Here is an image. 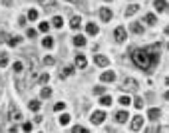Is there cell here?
Wrapping results in <instances>:
<instances>
[{
  "instance_id": "e0dca14e",
  "label": "cell",
  "mask_w": 169,
  "mask_h": 133,
  "mask_svg": "<svg viewBox=\"0 0 169 133\" xmlns=\"http://www.w3.org/2000/svg\"><path fill=\"white\" fill-rule=\"evenodd\" d=\"M129 28H131V32H133V34H143V26H141L139 22H131V24H129Z\"/></svg>"
},
{
  "instance_id": "4fadbf2b",
  "label": "cell",
  "mask_w": 169,
  "mask_h": 133,
  "mask_svg": "<svg viewBox=\"0 0 169 133\" xmlns=\"http://www.w3.org/2000/svg\"><path fill=\"white\" fill-rule=\"evenodd\" d=\"M153 6H155L157 12H165V10H167V2H165V0H155Z\"/></svg>"
},
{
  "instance_id": "4dcf8cb0",
  "label": "cell",
  "mask_w": 169,
  "mask_h": 133,
  "mask_svg": "<svg viewBox=\"0 0 169 133\" xmlns=\"http://www.w3.org/2000/svg\"><path fill=\"white\" fill-rule=\"evenodd\" d=\"M0 66H2V68L8 66V54H0Z\"/></svg>"
},
{
  "instance_id": "ba28073f",
  "label": "cell",
  "mask_w": 169,
  "mask_h": 133,
  "mask_svg": "<svg viewBox=\"0 0 169 133\" xmlns=\"http://www.w3.org/2000/svg\"><path fill=\"white\" fill-rule=\"evenodd\" d=\"M94 62H96V64H98L100 68H108V64H110V60H108L106 56H102V54H96Z\"/></svg>"
},
{
  "instance_id": "d6a6232c",
  "label": "cell",
  "mask_w": 169,
  "mask_h": 133,
  "mask_svg": "<svg viewBox=\"0 0 169 133\" xmlns=\"http://www.w3.org/2000/svg\"><path fill=\"white\" fill-rule=\"evenodd\" d=\"M36 18H38V10H34V8L28 10V20H36Z\"/></svg>"
},
{
  "instance_id": "9a60e30c",
  "label": "cell",
  "mask_w": 169,
  "mask_h": 133,
  "mask_svg": "<svg viewBox=\"0 0 169 133\" xmlns=\"http://www.w3.org/2000/svg\"><path fill=\"white\" fill-rule=\"evenodd\" d=\"M86 32H88L90 36H96V34L100 32V28H98V26H96L94 22H90V24H86Z\"/></svg>"
},
{
  "instance_id": "ab89813d",
  "label": "cell",
  "mask_w": 169,
  "mask_h": 133,
  "mask_svg": "<svg viewBox=\"0 0 169 133\" xmlns=\"http://www.w3.org/2000/svg\"><path fill=\"white\" fill-rule=\"evenodd\" d=\"M157 131H159V127H157L155 123H153L151 127H147V129H145V133H157Z\"/></svg>"
},
{
  "instance_id": "816d5d0a",
  "label": "cell",
  "mask_w": 169,
  "mask_h": 133,
  "mask_svg": "<svg viewBox=\"0 0 169 133\" xmlns=\"http://www.w3.org/2000/svg\"><path fill=\"white\" fill-rule=\"evenodd\" d=\"M167 50H169V44H167Z\"/></svg>"
},
{
  "instance_id": "74e56055",
  "label": "cell",
  "mask_w": 169,
  "mask_h": 133,
  "mask_svg": "<svg viewBox=\"0 0 169 133\" xmlns=\"http://www.w3.org/2000/svg\"><path fill=\"white\" fill-rule=\"evenodd\" d=\"M64 109H66V103L64 101H60V103L54 105V111H64Z\"/></svg>"
},
{
  "instance_id": "d6986e66",
  "label": "cell",
  "mask_w": 169,
  "mask_h": 133,
  "mask_svg": "<svg viewBox=\"0 0 169 133\" xmlns=\"http://www.w3.org/2000/svg\"><path fill=\"white\" fill-rule=\"evenodd\" d=\"M100 103H102L104 107H108V105H112V97L106 93V95H102V97H100Z\"/></svg>"
},
{
  "instance_id": "7a4b0ae2",
  "label": "cell",
  "mask_w": 169,
  "mask_h": 133,
  "mask_svg": "<svg viewBox=\"0 0 169 133\" xmlns=\"http://www.w3.org/2000/svg\"><path fill=\"white\" fill-rule=\"evenodd\" d=\"M8 113H10V119H14V121H20V119H22V113H20V109H18L14 103L8 105Z\"/></svg>"
},
{
  "instance_id": "7dc6e473",
  "label": "cell",
  "mask_w": 169,
  "mask_h": 133,
  "mask_svg": "<svg viewBox=\"0 0 169 133\" xmlns=\"http://www.w3.org/2000/svg\"><path fill=\"white\" fill-rule=\"evenodd\" d=\"M165 99H167V101H169V89H167V91H165Z\"/></svg>"
},
{
  "instance_id": "8fae6325",
  "label": "cell",
  "mask_w": 169,
  "mask_h": 133,
  "mask_svg": "<svg viewBox=\"0 0 169 133\" xmlns=\"http://www.w3.org/2000/svg\"><path fill=\"white\" fill-rule=\"evenodd\" d=\"M116 80V74L112 72V70H106L104 74H102V82H108V84H112Z\"/></svg>"
},
{
  "instance_id": "7402d4cb",
  "label": "cell",
  "mask_w": 169,
  "mask_h": 133,
  "mask_svg": "<svg viewBox=\"0 0 169 133\" xmlns=\"http://www.w3.org/2000/svg\"><path fill=\"white\" fill-rule=\"evenodd\" d=\"M74 44L78 48H82V46H86V38L84 36H74Z\"/></svg>"
},
{
  "instance_id": "f546056e",
  "label": "cell",
  "mask_w": 169,
  "mask_h": 133,
  "mask_svg": "<svg viewBox=\"0 0 169 133\" xmlns=\"http://www.w3.org/2000/svg\"><path fill=\"white\" fill-rule=\"evenodd\" d=\"M68 123H70V115L68 113H62L60 115V125H68Z\"/></svg>"
},
{
  "instance_id": "c3c4849f",
  "label": "cell",
  "mask_w": 169,
  "mask_h": 133,
  "mask_svg": "<svg viewBox=\"0 0 169 133\" xmlns=\"http://www.w3.org/2000/svg\"><path fill=\"white\" fill-rule=\"evenodd\" d=\"M165 34H167V36H169V26H167V28H165Z\"/></svg>"
},
{
  "instance_id": "f35d334b",
  "label": "cell",
  "mask_w": 169,
  "mask_h": 133,
  "mask_svg": "<svg viewBox=\"0 0 169 133\" xmlns=\"http://www.w3.org/2000/svg\"><path fill=\"white\" fill-rule=\"evenodd\" d=\"M48 80H50V76H48V74H40V76H38V82H40V84H46Z\"/></svg>"
},
{
  "instance_id": "681fc988",
  "label": "cell",
  "mask_w": 169,
  "mask_h": 133,
  "mask_svg": "<svg viewBox=\"0 0 169 133\" xmlns=\"http://www.w3.org/2000/svg\"><path fill=\"white\" fill-rule=\"evenodd\" d=\"M68 2H80V0H68Z\"/></svg>"
},
{
  "instance_id": "e575fe53",
  "label": "cell",
  "mask_w": 169,
  "mask_h": 133,
  "mask_svg": "<svg viewBox=\"0 0 169 133\" xmlns=\"http://www.w3.org/2000/svg\"><path fill=\"white\" fill-rule=\"evenodd\" d=\"M72 133H90L86 127H82V125H76L74 129H72Z\"/></svg>"
},
{
  "instance_id": "1f68e13d",
  "label": "cell",
  "mask_w": 169,
  "mask_h": 133,
  "mask_svg": "<svg viewBox=\"0 0 169 133\" xmlns=\"http://www.w3.org/2000/svg\"><path fill=\"white\" fill-rule=\"evenodd\" d=\"M40 95H42L44 99H46V97H50V95H52V89H50L48 86H46V88H42V91H40Z\"/></svg>"
},
{
  "instance_id": "44dd1931",
  "label": "cell",
  "mask_w": 169,
  "mask_h": 133,
  "mask_svg": "<svg viewBox=\"0 0 169 133\" xmlns=\"http://www.w3.org/2000/svg\"><path fill=\"white\" fill-rule=\"evenodd\" d=\"M6 42H8V46H18L22 42V38H20V36H12V38H8Z\"/></svg>"
},
{
  "instance_id": "d590c367",
  "label": "cell",
  "mask_w": 169,
  "mask_h": 133,
  "mask_svg": "<svg viewBox=\"0 0 169 133\" xmlns=\"http://www.w3.org/2000/svg\"><path fill=\"white\" fill-rule=\"evenodd\" d=\"M94 93H98V95H104V93H106V88H104V86H96V88H94Z\"/></svg>"
},
{
  "instance_id": "9c48e42d",
  "label": "cell",
  "mask_w": 169,
  "mask_h": 133,
  "mask_svg": "<svg viewBox=\"0 0 169 133\" xmlns=\"http://www.w3.org/2000/svg\"><path fill=\"white\" fill-rule=\"evenodd\" d=\"M127 117H129V113H127L126 109H120V111L116 113V121H118V123H126Z\"/></svg>"
},
{
  "instance_id": "277c9868",
  "label": "cell",
  "mask_w": 169,
  "mask_h": 133,
  "mask_svg": "<svg viewBox=\"0 0 169 133\" xmlns=\"http://www.w3.org/2000/svg\"><path fill=\"white\" fill-rule=\"evenodd\" d=\"M90 119H92L94 125H100V123H104V119H106V111H94Z\"/></svg>"
},
{
  "instance_id": "6da1fadb",
  "label": "cell",
  "mask_w": 169,
  "mask_h": 133,
  "mask_svg": "<svg viewBox=\"0 0 169 133\" xmlns=\"http://www.w3.org/2000/svg\"><path fill=\"white\" fill-rule=\"evenodd\" d=\"M159 48H161V44H153V46H149V48H137V50H133L131 52L133 64L137 68H141L143 72H151L155 68L157 60H159V54H157Z\"/></svg>"
},
{
  "instance_id": "bcb514c9",
  "label": "cell",
  "mask_w": 169,
  "mask_h": 133,
  "mask_svg": "<svg viewBox=\"0 0 169 133\" xmlns=\"http://www.w3.org/2000/svg\"><path fill=\"white\" fill-rule=\"evenodd\" d=\"M2 4L4 6H12V0H2Z\"/></svg>"
},
{
  "instance_id": "5bb4252c",
  "label": "cell",
  "mask_w": 169,
  "mask_h": 133,
  "mask_svg": "<svg viewBox=\"0 0 169 133\" xmlns=\"http://www.w3.org/2000/svg\"><path fill=\"white\" fill-rule=\"evenodd\" d=\"M143 22H145V24H149V26H155V22H157V16H155L153 12H149V14H145Z\"/></svg>"
},
{
  "instance_id": "f6af8a7d",
  "label": "cell",
  "mask_w": 169,
  "mask_h": 133,
  "mask_svg": "<svg viewBox=\"0 0 169 133\" xmlns=\"http://www.w3.org/2000/svg\"><path fill=\"white\" fill-rule=\"evenodd\" d=\"M18 24H20V26H26V18H24V16H22V18H20V20H18Z\"/></svg>"
},
{
  "instance_id": "8d00e7d4",
  "label": "cell",
  "mask_w": 169,
  "mask_h": 133,
  "mask_svg": "<svg viewBox=\"0 0 169 133\" xmlns=\"http://www.w3.org/2000/svg\"><path fill=\"white\" fill-rule=\"evenodd\" d=\"M72 72H74V68H72V66H68V68H64V72H62V78H68V76L72 74Z\"/></svg>"
},
{
  "instance_id": "4316f807",
  "label": "cell",
  "mask_w": 169,
  "mask_h": 133,
  "mask_svg": "<svg viewBox=\"0 0 169 133\" xmlns=\"http://www.w3.org/2000/svg\"><path fill=\"white\" fill-rule=\"evenodd\" d=\"M42 46H44V48H48V50H50V48L54 46V40H52L50 36H46V38H44V40H42Z\"/></svg>"
},
{
  "instance_id": "f907efd6",
  "label": "cell",
  "mask_w": 169,
  "mask_h": 133,
  "mask_svg": "<svg viewBox=\"0 0 169 133\" xmlns=\"http://www.w3.org/2000/svg\"><path fill=\"white\" fill-rule=\"evenodd\" d=\"M106 2H112V0H106Z\"/></svg>"
},
{
  "instance_id": "83f0119b",
  "label": "cell",
  "mask_w": 169,
  "mask_h": 133,
  "mask_svg": "<svg viewBox=\"0 0 169 133\" xmlns=\"http://www.w3.org/2000/svg\"><path fill=\"white\" fill-rule=\"evenodd\" d=\"M52 24H54L56 28H62V24H64V20H62V16H54V20H52Z\"/></svg>"
},
{
  "instance_id": "8992f818",
  "label": "cell",
  "mask_w": 169,
  "mask_h": 133,
  "mask_svg": "<svg viewBox=\"0 0 169 133\" xmlns=\"http://www.w3.org/2000/svg\"><path fill=\"white\" fill-rule=\"evenodd\" d=\"M122 88L126 89V91H135V89H137V82H135L133 78H126V80H124V86H122Z\"/></svg>"
},
{
  "instance_id": "52a82bcc",
  "label": "cell",
  "mask_w": 169,
  "mask_h": 133,
  "mask_svg": "<svg viewBox=\"0 0 169 133\" xmlns=\"http://www.w3.org/2000/svg\"><path fill=\"white\" fill-rule=\"evenodd\" d=\"M141 127H143V117H141V115H135V117L131 119V129H133V131H139Z\"/></svg>"
},
{
  "instance_id": "cb8c5ba5",
  "label": "cell",
  "mask_w": 169,
  "mask_h": 133,
  "mask_svg": "<svg viewBox=\"0 0 169 133\" xmlns=\"http://www.w3.org/2000/svg\"><path fill=\"white\" fill-rule=\"evenodd\" d=\"M12 70H14V74H22V70H24V66H22V62H14V66H12Z\"/></svg>"
},
{
  "instance_id": "d4e9b609",
  "label": "cell",
  "mask_w": 169,
  "mask_h": 133,
  "mask_svg": "<svg viewBox=\"0 0 169 133\" xmlns=\"http://www.w3.org/2000/svg\"><path fill=\"white\" fill-rule=\"evenodd\" d=\"M28 107H30L32 111H38V109H40V101H38V99H32V101L28 103Z\"/></svg>"
},
{
  "instance_id": "ffe728a7",
  "label": "cell",
  "mask_w": 169,
  "mask_h": 133,
  "mask_svg": "<svg viewBox=\"0 0 169 133\" xmlns=\"http://www.w3.org/2000/svg\"><path fill=\"white\" fill-rule=\"evenodd\" d=\"M139 10V6L137 4H131V6H127V10H126V16H133L135 12Z\"/></svg>"
},
{
  "instance_id": "603a6c76",
  "label": "cell",
  "mask_w": 169,
  "mask_h": 133,
  "mask_svg": "<svg viewBox=\"0 0 169 133\" xmlns=\"http://www.w3.org/2000/svg\"><path fill=\"white\" fill-rule=\"evenodd\" d=\"M118 101H120V105H124V107L131 103V99H129V95H120V99H118Z\"/></svg>"
},
{
  "instance_id": "484cf974",
  "label": "cell",
  "mask_w": 169,
  "mask_h": 133,
  "mask_svg": "<svg viewBox=\"0 0 169 133\" xmlns=\"http://www.w3.org/2000/svg\"><path fill=\"white\" fill-rule=\"evenodd\" d=\"M42 4H44V10H48V12H50V10L56 6V2H54V0H44Z\"/></svg>"
},
{
  "instance_id": "2e32d148",
  "label": "cell",
  "mask_w": 169,
  "mask_h": 133,
  "mask_svg": "<svg viewBox=\"0 0 169 133\" xmlns=\"http://www.w3.org/2000/svg\"><path fill=\"white\" fill-rule=\"evenodd\" d=\"M76 66H78V68H86V66H88V60H86L84 54H78V56H76Z\"/></svg>"
},
{
  "instance_id": "836d02e7",
  "label": "cell",
  "mask_w": 169,
  "mask_h": 133,
  "mask_svg": "<svg viewBox=\"0 0 169 133\" xmlns=\"http://www.w3.org/2000/svg\"><path fill=\"white\" fill-rule=\"evenodd\" d=\"M22 131H24V133H30V131H32V123H30V121L22 123Z\"/></svg>"
},
{
  "instance_id": "b9f144b4",
  "label": "cell",
  "mask_w": 169,
  "mask_h": 133,
  "mask_svg": "<svg viewBox=\"0 0 169 133\" xmlns=\"http://www.w3.org/2000/svg\"><path fill=\"white\" fill-rule=\"evenodd\" d=\"M48 28H50V26H48L46 22H40V32H48Z\"/></svg>"
},
{
  "instance_id": "f1b7e54d",
  "label": "cell",
  "mask_w": 169,
  "mask_h": 133,
  "mask_svg": "<svg viewBox=\"0 0 169 133\" xmlns=\"http://www.w3.org/2000/svg\"><path fill=\"white\" fill-rule=\"evenodd\" d=\"M131 101H133V105H135V109H137V111L143 107V99H141V97H135V99H131Z\"/></svg>"
},
{
  "instance_id": "5b68a950",
  "label": "cell",
  "mask_w": 169,
  "mask_h": 133,
  "mask_svg": "<svg viewBox=\"0 0 169 133\" xmlns=\"http://www.w3.org/2000/svg\"><path fill=\"white\" fill-rule=\"evenodd\" d=\"M114 36H116V40H118V42H126V38H127L126 28H124V26H118V28L114 30Z\"/></svg>"
},
{
  "instance_id": "7c38bea8",
  "label": "cell",
  "mask_w": 169,
  "mask_h": 133,
  "mask_svg": "<svg viewBox=\"0 0 169 133\" xmlns=\"http://www.w3.org/2000/svg\"><path fill=\"white\" fill-rule=\"evenodd\" d=\"M159 115H161V111H159V109H157V107H151V109H149V111H147V117H149V119H151V121H153V123H155V121H157V119H159Z\"/></svg>"
},
{
  "instance_id": "3957f363",
  "label": "cell",
  "mask_w": 169,
  "mask_h": 133,
  "mask_svg": "<svg viewBox=\"0 0 169 133\" xmlns=\"http://www.w3.org/2000/svg\"><path fill=\"white\" fill-rule=\"evenodd\" d=\"M28 74H30V78H32V80H34V78H38V62H36V58H30Z\"/></svg>"
},
{
  "instance_id": "30bf717a",
  "label": "cell",
  "mask_w": 169,
  "mask_h": 133,
  "mask_svg": "<svg viewBox=\"0 0 169 133\" xmlns=\"http://www.w3.org/2000/svg\"><path fill=\"white\" fill-rule=\"evenodd\" d=\"M100 18H102V22H110L112 20V10L110 8H102L100 10Z\"/></svg>"
},
{
  "instance_id": "ee69618b",
  "label": "cell",
  "mask_w": 169,
  "mask_h": 133,
  "mask_svg": "<svg viewBox=\"0 0 169 133\" xmlns=\"http://www.w3.org/2000/svg\"><path fill=\"white\" fill-rule=\"evenodd\" d=\"M6 40H8V36H6L4 32H0V42H6Z\"/></svg>"
},
{
  "instance_id": "7bdbcfd3",
  "label": "cell",
  "mask_w": 169,
  "mask_h": 133,
  "mask_svg": "<svg viewBox=\"0 0 169 133\" xmlns=\"http://www.w3.org/2000/svg\"><path fill=\"white\" fill-rule=\"evenodd\" d=\"M26 36H28V38H34L36 32H34V30H26Z\"/></svg>"
},
{
  "instance_id": "ac0fdd59",
  "label": "cell",
  "mask_w": 169,
  "mask_h": 133,
  "mask_svg": "<svg viewBox=\"0 0 169 133\" xmlns=\"http://www.w3.org/2000/svg\"><path fill=\"white\" fill-rule=\"evenodd\" d=\"M80 24H82V18H80V16H72V20H70L72 30H78V28H80Z\"/></svg>"
},
{
  "instance_id": "60d3db41",
  "label": "cell",
  "mask_w": 169,
  "mask_h": 133,
  "mask_svg": "<svg viewBox=\"0 0 169 133\" xmlns=\"http://www.w3.org/2000/svg\"><path fill=\"white\" fill-rule=\"evenodd\" d=\"M44 64H46V66H52V64H54V58H52V56H46V58H44Z\"/></svg>"
}]
</instances>
